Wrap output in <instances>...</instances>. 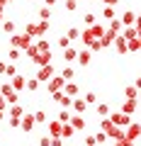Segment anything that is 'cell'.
I'll use <instances>...</instances> for the list:
<instances>
[{"instance_id": "cell-1", "label": "cell", "mask_w": 141, "mask_h": 146, "mask_svg": "<svg viewBox=\"0 0 141 146\" xmlns=\"http://www.w3.org/2000/svg\"><path fill=\"white\" fill-rule=\"evenodd\" d=\"M32 39H34V36H29L24 32V34H12L10 42H12V46H15V49H24V51H27V46H32Z\"/></svg>"}, {"instance_id": "cell-2", "label": "cell", "mask_w": 141, "mask_h": 146, "mask_svg": "<svg viewBox=\"0 0 141 146\" xmlns=\"http://www.w3.org/2000/svg\"><path fill=\"white\" fill-rule=\"evenodd\" d=\"M51 78H54V66H51V63L39 66V71H37V80H39V83H49Z\"/></svg>"}, {"instance_id": "cell-3", "label": "cell", "mask_w": 141, "mask_h": 146, "mask_svg": "<svg viewBox=\"0 0 141 146\" xmlns=\"http://www.w3.org/2000/svg\"><path fill=\"white\" fill-rule=\"evenodd\" d=\"M0 93L7 98V102H10V105L17 102V93H15V88H12V83H3V85H0Z\"/></svg>"}, {"instance_id": "cell-4", "label": "cell", "mask_w": 141, "mask_h": 146, "mask_svg": "<svg viewBox=\"0 0 141 146\" xmlns=\"http://www.w3.org/2000/svg\"><path fill=\"white\" fill-rule=\"evenodd\" d=\"M110 119L115 122L117 127H129V124H131L129 115H124V112H122V110H119V112H112V115H110Z\"/></svg>"}, {"instance_id": "cell-5", "label": "cell", "mask_w": 141, "mask_h": 146, "mask_svg": "<svg viewBox=\"0 0 141 146\" xmlns=\"http://www.w3.org/2000/svg\"><path fill=\"white\" fill-rule=\"evenodd\" d=\"M54 100H56L58 105H61V107H73V98H71V95H66V93H54Z\"/></svg>"}, {"instance_id": "cell-6", "label": "cell", "mask_w": 141, "mask_h": 146, "mask_svg": "<svg viewBox=\"0 0 141 146\" xmlns=\"http://www.w3.org/2000/svg\"><path fill=\"white\" fill-rule=\"evenodd\" d=\"M63 85H66V78H63V76H58V78H51V80H49L46 88H49V93H58Z\"/></svg>"}, {"instance_id": "cell-7", "label": "cell", "mask_w": 141, "mask_h": 146, "mask_svg": "<svg viewBox=\"0 0 141 146\" xmlns=\"http://www.w3.org/2000/svg\"><path fill=\"white\" fill-rule=\"evenodd\" d=\"M136 107H139V100H129L126 98L124 102H122V112H124V115H134Z\"/></svg>"}, {"instance_id": "cell-8", "label": "cell", "mask_w": 141, "mask_h": 146, "mask_svg": "<svg viewBox=\"0 0 141 146\" xmlns=\"http://www.w3.org/2000/svg\"><path fill=\"white\" fill-rule=\"evenodd\" d=\"M124 134H126V139H129V141H136L141 136V124H129V129H126Z\"/></svg>"}, {"instance_id": "cell-9", "label": "cell", "mask_w": 141, "mask_h": 146, "mask_svg": "<svg viewBox=\"0 0 141 146\" xmlns=\"http://www.w3.org/2000/svg\"><path fill=\"white\" fill-rule=\"evenodd\" d=\"M115 49H117V54H126V51H129V44H126L124 36H117V39H115Z\"/></svg>"}, {"instance_id": "cell-10", "label": "cell", "mask_w": 141, "mask_h": 146, "mask_svg": "<svg viewBox=\"0 0 141 146\" xmlns=\"http://www.w3.org/2000/svg\"><path fill=\"white\" fill-rule=\"evenodd\" d=\"M10 83H12V88H15V90H24L27 88V78H24V76H12Z\"/></svg>"}, {"instance_id": "cell-11", "label": "cell", "mask_w": 141, "mask_h": 146, "mask_svg": "<svg viewBox=\"0 0 141 146\" xmlns=\"http://www.w3.org/2000/svg\"><path fill=\"white\" fill-rule=\"evenodd\" d=\"M90 58H93V54L85 49V51H78V58H75V61H78V66H88Z\"/></svg>"}, {"instance_id": "cell-12", "label": "cell", "mask_w": 141, "mask_h": 146, "mask_svg": "<svg viewBox=\"0 0 141 146\" xmlns=\"http://www.w3.org/2000/svg\"><path fill=\"white\" fill-rule=\"evenodd\" d=\"M73 110L78 112V115H83L85 110H88V102H85V98H75V100H73Z\"/></svg>"}, {"instance_id": "cell-13", "label": "cell", "mask_w": 141, "mask_h": 146, "mask_svg": "<svg viewBox=\"0 0 141 146\" xmlns=\"http://www.w3.org/2000/svg\"><path fill=\"white\" fill-rule=\"evenodd\" d=\"M34 124H37V119H34V115H27V117H22V129H24V131H32V129H34Z\"/></svg>"}, {"instance_id": "cell-14", "label": "cell", "mask_w": 141, "mask_h": 146, "mask_svg": "<svg viewBox=\"0 0 141 146\" xmlns=\"http://www.w3.org/2000/svg\"><path fill=\"white\" fill-rule=\"evenodd\" d=\"M71 124H73V129L75 131H80V129H85V119L80 115H75V117H71Z\"/></svg>"}, {"instance_id": "cell-15", "label": "cell", "mask_w": 141, "mask_h": 146, "mask_svg": "<svg viewBox=\"0 0 141 146\" xmlns=\"http://www.w3.org/2000/svg\"><path fill=\"white\" fill-rule=\"evenodd\" d=\"M49 131H51L54 136H61V131H63V122L58 119V122H51V124H49Z\"/></svg>"}, {"instance_id": "cell-16", "label": "cell", "mask_w": 141, "mask_h": 146, "mask_svg": "<svg viewBox=\"0 0 141 146\" xmlns=\"http://www.w3.org/2000/svg\"><path fill=\"white\" fill-rule=\"evenodd\" d=\"M73 134H75L73 124H71V122H66V124H63V131H61V139H71Z\"/></svg>"}, {"instance_id": "cell-17", "label": "cell", "mask_w": 141, "mask_h": 146, "mask_svg": "<svg viewBox=\"0 0 141 146\" xmlns=\"http://www.w3.org/2000/svg\"><path fill=\"white\" fill-rule=\"evenodd\" d=\"M63 90H66V95H71V98L78 95V85H75V83H68V80H66V85H63Z\"/></svg>"}, {"instance_id": "cell-18", "label": "cell", "mask_w": 141, "mask_h": 146, "mask_svg": "<svg viewBox=\"0 0 141 146\" xmlns=\"http://www.w3.org/2000/svg\"><path fill=\"white\" fill-rule=\"evenodd\" d=\"M63 56H66V61H75V58H78V51H75V49H63Z\"/></svg>"}, {"instance_id": "cell-19", "label": "cell", "mask_w": 141, "mask_h": 146, "mask_svg": "<svg viewBox=\"0 0 141 146\" xmlns=\"http://www.w3.org/2000/svg\"><path fill=\"white\" fill-rule=\"evenodd\" d=\"M97 115L100 117H110V105H107V102H100L97 105Z\"/></svg>"}, {"instance_id": "cell-20", "label": "cell", "mask_w": 141, "mask_h": 146, "mask_svg": "<svg viewBox=\"0 0 141 146\" xmlns=\"http://www.w3.org/2000/svg\"><path fill=\"white\" fill-rule=\"evenodd\" d=\"M124 39H136V36H139V29H136V27H129V29H124Z\"/></svg>"}, {"instance_id": "cell-21", "label": "cell", "mask_w": 141, "mask_h": 146, "mask_svg": "<svg viewBox=\"0 0 141 146\" xmlns=\"http://www.w3.org/2000/svg\"><path fill=\"white\" fill-rule=\"evenodd\" d=\"M136 22V15L134 12H124V17H122V25H134Z\"/></svg>"}, {"instance_id": "cell-22", "label": "cell", "mask_w": 141, "mask_h": 146, "mask_svg": "<svg viewBox=\"0 0 141 146\" xmlns=\"http://www.w3.org/2000/svg\"><path fill=\"white\" fill-rule=\"evenodd\" d=\"M126 44H129V51H139V49H141L139 36H136V39H126Z\"/></svg>"}, {"instance_id": "cell-23", "label": "cell", "mask_w": 141, "mask_h": 146, "mask_svg": "<svg viewBox=\"0 0 141 146\" xmlns=\"http://www.w3.org/2000/svg\"><path fill=\"white\" fill-rule=\"evenodd\" d=\"M37 88H39V80H37V78H27V88H24V90H29V93H34Z\"/></svg>"}, {"instance_id": "cell-24", "label": "cell", "mask_w": 141, "mask_h": 146, "mask_svg": "<svg viewBox=\"0 0 141 146\" xmlns=\"http://www.w3.org/2000/svg\"><path fill=\"white\" fill-rule=\"evenodd\" d=\"M71 117H73V115H71V112H68V110H66V107H63V110H61V112H58V119H61V122H63V124H66V122H71Z\"/></svg>"}, {"instance_id": "cell-25", "label": "cell", "mask_w": 141, "mask_h": 146, "mask_svg": "<svg viewBox=\"0 0 141 146\" xmlns=\"http://www.w3.org/2000/svg\"><path fill=\"white\" fill-rule=\"evenodd\" d=\"M73 68H71V66H63V71H61V76H63V78H66V80H71V78H73Z\"/></svg>"}, {"instance_id": "cell-26", "label": "cell", "mask_w": 141, "mask_h": 146, "mask_svg": "<svg viewBox=\"0 0 141 146\" xmlns=\"http://www.w3.org/2000/svg\"><path fill=\"white\" fill-rule=\"evenodd\" d=\"M34 119H37V124H44V122H46V112H44V110L34 112Z\"/></svg>"}, {"instance_id": "cell-27", "label": "cell", "mask_w": 141, "mask_h": 146, "mask_svg": "<svg viewBox=\"0 0 141 146\" xmlns=\"http://www.w3.org/2000/svg\"><path fill=\"white\" fill-rule=\"evenodd\" d=\"M119 29H122V20H112L110 22V32H115V34H117Z\"/></svg>"}, {"instance_id": "cell-28", "label": "cell", "mask_w": 141, "mask_h": 146, "mask_svg": "<svg viewBox=\"0 0 141 146\" xmlns=\"http://www.w3.org/2000/svg\"><path fill=\"white\" fill-rule=\"evenodd\" d=\"M102 15L107 17V20H115V7H110V5H105V10H102Z\"/></svg>"}, {"instance_id": "cell-29", "label": "cell", "mask_w": 141, "mask_h": 146, "mask_svg": "<svg viewBox=\"0 0 141 146\" xmlns=\"http://www.w3.org/2000/svg\"><path fill=\"white\" fill-rule=\"evenodd\" d=\"M49 17H51V10H49V5H46V7L39 10V20H49Z\"/></svg>"}, {"instance_id": "cell-30", "label": "cell", "mask_w": 141, "mask_h": 146, "mask_svg": "<svg viewBox=\"0 0 141 146\" xmlns=\"http://www.w3.org/2000/svg\"><path fill=\"white\" fill-rule=\"evenodd\" d=\"M37 49H39V51H51L49 42H44V39H39V42H37Z\"/></svg>"}, {"instance_id": "cell-31", "label": "cell", "mask_w": 141, "mask_h": 146, "mask_svg": "<svg viewBox=\"0 0 141 146\" xmlns=\"http://www.w3.org/2000/svg\"><path fill=\"white\" fill-rule=\"evenodd\" d=\"M10 115H12V117H22V107H20L17 102H15V105L10 107Z\"/></svg>"}, {"instance_id": "cell-32", "label": "cell", "mask_w": 141, "mask_h": 146, "mask_svg": "<svg viewBox=\"0 0 141 146\" xmlns=\"http://www.w3.org/2000/svg\"><path fill=\"white\" fill-rule=\"evenodd\" d=\"M3 29H5L7 34H12V32H15V22H3Z\"/></svg>"}, {"instance_id": "cell-33", "label": "cell", "mask_w": 141, "mask_h": 146, "mask_svg": "<svg viewBox=\"0 0 141 146\" xmlns=\"http://www.w3.org/2000/svg\"><path fill=\"white\" fill-rule=\"evenodd\" d=\"M68 39H78V36H80V29H75V27H73V29H68Z\"/></svg>"}, {"instance_id": "cell-34", "label": "cell", "mask_w": 141, "mask_h": 146, "mask_svg": "<svg viewBox=\"0 0 141 146\" xmlns=\"http://www.w3.org/2000/svg\"><path fill=\"white\" fill-rule=\"evenodd\" d=\"M75 7H78V0H66V10H71V12H73Z\"/></svg>"}, {"instance_id": "cell-35", "label": "cell", "mask_w": 141, "mask_h": 146, "mask_svg": "<svg viewBox=\"0 0 141 146\" xmlns=\"http://www.w3.org/2000/svg\"><path fill=\"white\" fill-rule=\"evenodd\" d=\"M68 44H71L68 36H61V39H58V46H61V49H68Z\"/></svg>"}, {"instance_id": "cell-36", "label": "cell", "mask_w": 141, "mask_h": 146, "mask_svg": "<svg viewBox=\"0 0 141 146\" xmlns=\"http://www.w3.org/2000/svg\"><path fill=\"white\" fill-rule=\"evenodd\" d=\"M85 102H88V105L97 102V95H95V93H88V95H85Z\"/></svg>"}, {"instance_id": "cell-37", "label": "cell", "mask_w": 141, "mask_h": 146, "mask_svg": "<svg viewBox=\"0 0 141 146\" xmlns=\"http://www.w3.org/2000/svg\"><path fill=\"white\" fill-rule=\"evenodd\" d=\"M85 25H88V27L95 25V15H93V12H88V15H85Z\"/></svg>"}, {"instance_id": "cell-38", "label": "cell", "mask_w": 141, "mask_h": 146, "mask_svg": "<svg viewBox=\"0 0 141 146\" xmlns=\"http://www.w3.org/2000/svg\"><path fill=\"white\" fill-rule=\"evenodd\" d=\"M17 58H20V49H12L10 51V61H17Z\"/></svg>"}, {"instance_id": "cell-39", "label": "cell", "mask_w": 141, "mask_h": 146, "mask_svg": "<svg viewBox=\"0 0 141 146\" xmlns=\"http://www.w3.org/2000/svg\"><path fill=\"white\" fill-rule=\"evenodd\" d=\"M95 139H97V144H105V139H107V134H105V131H100V134H95Z\"/></svg>"}, {"instance_id": "cell-40", "label": "cell", "mask_w": 141, "mask_h": 146, "mask_svg": "<svg viewBox=\"0 0 141 146\" xmlns=\"http://www.w3.org/2000/svg\"><path fill=\"white\" fill-rule=\"evenodd\" d=\"M95 144H97L95 136H85V146H95Z\"/></svg>"}, {"instance_id": "cell-41", "label": "cell", "mask_w": 141, "mask_h": 146, "mask_svg": "<svg viewBox=\"0 0 141 146\" xmlns=\"http://www.w3.org/2000/svg\"><path fill=\"white\" fill-rule=\"evenodd\" d=\"M51 146H63V139H61V136H54V139H51Z\"/></svg>"}, {"instance_id": "cell-42", "label": "cell", "mask_w": 141, "mask_h": 146, "mask_svg": "<svg viewBox=\"0 0 141 146\" xmlns=\"http://www.w3.org/2000/svg\"><path fill=\"white\" fill-rule=\"evenodd\" d=\"M5 107H7V98L0 93V110H5Z\"/></svg>"}, {"instance_id": "cell-43", "label": "cell", "mask_w": 141, "mask_h": 146, "mask_svg": "<svg viewBox=\"0 0 141 146\" xmlns=\"http://www.w3.org/2000/svg\"><path fill=\"white\" fill-rule=\"evenodd\" d=\"M39 146H51V139H46V136H42V139H39Z\"/></svg>"}, {"instance_id": "cell-44", "label": "cell", "mask_w": 141, "mask_h": 146, "mask_svg": "<svg viewBox=\"0 0 141 146\" xmlns=\"http://www.w3.org/2000/svg\"><path fill=\"white\" fill-rule=\"evenodd\" d=\"M102 3H105V5H110V7H115L117 3H119V0H102Z\"/></svg>"}, {"instance_id": "cell-45", "label": "cell", "mask_w": 141, "mask_h": 146, "mask_svg": "<svg viewBox=\"0 0 141 146\" xmlns=\"http://www.w3.org/2000/svg\"><path fill=\"white\" fill-rule=\"evenodd\" d=\"M122 146H136L134 141H129V139H122Z\"/></svg>"}, {"instance_id": "cell-46", "label": "cell", "mask_w": 141, "mask_h": 146, "mask_svg": "<svg viewBox=\"0 0 141 146\" xmlns=\"http://www.w3.org/2000/svg\"><path fill=\"white\" fill-rule=\"evenodd\" d=\"M136 29H141V12L136 15Z\"/></svg>"}, {"instance_id": "cell-47", "label": "cell", "mask_w": 141, "mask_h": 146, "mask_svg": "<svg viewBox=\"0 0 141 146\" xmlns=\"http://www.w3.org/2000/svg\"><path fill=\"white\" fill-rule=\"evenodd\" d=\"M134 85H136V88L141 90V76H139V78H136V83H134Z\"/></svg>"}, {"instance_id": "cell-48", "label": "cell", "mask_w": 141, "mask_h": 146, "mask_svg": "<svg viewBox=\"0 0 141 146\" xmlns=\"http://www.w3.org/2000/svg\"><path fill=\"white\" fill-rule=\"evenodd\" d=\"M5 68H7V63H0V73H5Z\"/></svg>"}, {"instance_id": "cell-49", "label": "cell", "mask_w": 141, "mask_h": 146, "mask_svg": "<svg viewBox=\"0 0 141 146\" xmlns=\"http://www.w3.org/2000/svg\"><path fill=\"white\" fill-rule=\"evenodd\" d=\"M44 3H46V5H54V3H56V0H44Z\"/></svg>"}, {"instance_id": "cell-50", "label": "cell", "mask_w": 141, "mask_h": 146, "mask_svg": "<svg viewBox=\"0 0 141 146\" xmlns=\"http://www.w3.org/2000/svg\"><path fill=\"white\" fill-rule=\"evenodd\" d=\"M7 5V0H0V7H5Z\"/></svg>"}, {"instance_id": "cell-51", "label": "cell", "mask_w": 141, "mask_h": 146, "mask_svg": "<svg viewBox=\"0 0 141 146\" xmlns=\"http://www.w3.org/2000/svg\"><path fill=\"white\" fill-rule=\"evenodd\" d=\"M115 146H122V141H117V144H115Z\"/></svg>"}, {"instance_id": "cell-52", "label": "cell", "mask_w": 141, "mask_h": 146, "mask_svg": "<svg viewBox=\"0 0 141 146\" xmlns=\"http://www.w3.org/2000/svg\"><path fill=\"white\" fill-rule=\"evenodd\" d=\"M0 119H3V110H0Z\"/></svg>"}, {"instance_id": "cell-53", "label": "cell", "mask_w": 141, "mask_h": 146, "mask_svg": "<svg viewBox=\"0 0 141 146\" xmlns=\"http://www.w3.org/2000/svg\"><path fill=\"white\" fill-rule=\"evenodd\" d=\"M139 102H141V93H139Z\"/></svg>"}]
</instances>
